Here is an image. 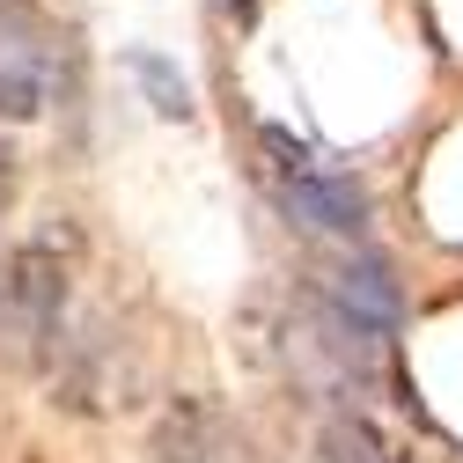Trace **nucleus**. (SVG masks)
<instances>
[{
  "label": "nucleus",
  "instance_id": "20e7f679",
  "mask_svg": "<svg viewBox=\"0 0 463 463\" xmlns=\"http://www.w3.org/2000/svg\"><path fill=\"white\" fill-rule=\"evenodd\" d=\"M52 103V52L44 44H0V118L30 126Z\"/></svg>",
  "mask_w": 463,
  "mask_h": 463
},
{
  "label": "nucleus",
  "instance_id": "39448f33",
  "mask_svg": "<svg viewBox=\"0 0 463 463\" xmlns=\"http://www.w3.org/2000/svg\"><path fill=\"white\" fill-rule=\"evenodd\" d=\"M155 463H228V434L206 404H169L162 427H155Z\"/></svg>",
  "mask_w": 463,
  "mask_h": 463
},
{
  "label": "nucleus",
  "instance_id": "7ed1b4c3",
  "mask_svg": "<svg viewBox=\"0 0 463 463\" xmlns=\"http://www.w3.org/2000/svg\"><path fill=\"white\" fill-rule=\"evenodd\" d=\"M324 302H331V324L354 338V345H375V338H397L404 324V287L383 258L368 250H345L331 272H324Z\"/></svg>",
  "mask_w": 463,
  "mask_h": 463
},
{
  "label": "nucleus",
  "instance_id": "f257e3e1",
  "mask_svg": "<svg viewBox=\"0 0 463 463\" xmlns=\"http://www.w3.org/2000/svg\"><path fill=\"white\" fill-rule=\"evenodd\" d=\"M265 162H272V184H279V206L302 236H324V243H361L368 228V192L354 177H331V169L287 133V126H265Z\"/></svg>",
  "mask_w": 463,
  "mask_h": 463
},
{
  "label": "nucleus",
  "instance_id": "423d86ee",
  "mask_svg": "<svg viewBox=\"0 0 463 463\" xmlns=\"http://www.w3.org/2000/svg\"><path fill=\"white\" fill-rule=\"evenodd\" d=\"M133 74H140V89L155 96L162 118H192V89H184V74L169 67V60H155V52H133Z\"/></svg>",
  "mask_w": 463,
  "mask_h": 463
},
{
  "label": "nucleus",
  "instance_id": "1a4fd4ad",
  "mask_svg": "<svg viewBox=\"0 0 463 463\" xmlns=\"http://www.w3.org/2000/svg\"><path fill=\"white\" fill-rule=\"evenodd\" d=\"M221 8H228V15H236V23H250V15L265 8V0H221Z\"/></svg>",
  "mask_w": 463,
  "mask_h": 463
},
{
  "label": "nucleus",
  "instance_id": "f03ea898",
  "mask_svg": "<svg viewBox=\"0 0 463 463\" xmlns=\"http://www.w3.org/2000/svg\"><path fill=\"white\" fill-rule=\"evenodd\" d=\"M67 324V265L60 250L23 243L0 258V361H52Z\"/></svg>",
  "mask_w": 463,
  "mask_h": 463
},
{
  "label": "nucleus",
  "instance_id": "0eeeda50",
  "mask_svg": "<svg viewBox=\"0 0 463 463\" xmlns=\"http://www.w3.org/2000/svg\"><path fill=\"white\" fill-rule=\"evenodd\" d=\"M44 8L37 0H0V44H44Z\"/></svg>",
  "mask_w": 463,
  "mask_h": 463
},
{
  "label": "nucleus",
  "instance_id": "6e6552de",
  "mask_svg": "<svg viewBox=\"0 0 463 463\" xmlns=\"http://www.w3.org/2000/svg\"><path fill=\"white\" fill-rule=\"evenodd\" d=\"M15 192V155H8V140H0V199Z\"/></svg>",
  "mask_w": 463,
  "mask_h": 463
}]
</instances>
